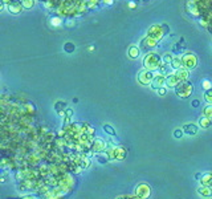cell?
<instances>
[{"label": "cell", "mask_w": 212, "mask_h": 199, "mask_svg": "<svg viewBox=\"0 0 212 199\" xmlns=\"http://www.w3.org/2000/svg\"><path fill=\"white\" fill-rule=\"evenodd\" d=\"M204 101L208 102V104H212V89L205 90V93H204Z\"/></svg>", "instance_id": "obj_26"}, {"label": "cell", "mask_w": 212, "mask_h": 199, "mask_svg": "<svg viewBox=\"0 0 212 199\" xmlns=\"http://www.w3.org/2000/svg\"><path fill=\"white\" fill-rule=\"evenodd\" d=\"M149 33H150V36H151L153 38H155V40H158V38L160 37V35H162V29H160V27L154 25L153 28L149 31Z\"/></svg>", "instance_id": "obj_18"}, {"label": "cell", "mask_w": 212, "mask_h": 199, "mask_svg": "<svg viewBox=\"0 0 212 199\" xmlns=\"http://www.w3.org/2000/svg\"><path fill=\"white\" fill-rule=\"evenodd\" d=\"M12 199H40V196L35 195V194H28V195H23L19 198H12Z\"/></svg>", "instance_id": "obj_27"}, {"label": "cell", "mask_w": 212, "mask_h": 199, "mask_svg": "<svg viewBox=\"0 0 212 199\" xmlns=\"http://www.w3.org/2000/svg\"><path fill=\"white\" fill-rule=\"evenodd\" d=\"M170 69H171V65H170V64H164V63H162L160 68H159L160 74H163V76H169V74H171V73H170Z\"/></svg>", "instance_id": "obj_22"}, {"label": "cell", "mask_w": 212, "mask_h": 199, "mask_svg": "<svg viewBox=\"0 0 212 199\" xmlns=\"http://www.w3.org/2000/svg\"><path fill=\"white\" fill-rule=\"evenodd\" d=\"M139 53H141V49H139L137 45L130 47V49L127 51V54H129V57H130V59H138Z\"/></svg>", "instance_id": "obj_20"}, {"label": "cell", "mask_w": 212, "mask_h": 199, "mask_svg": "<svg viewBox=\"0 0 212 199\" xmlns=\"http://www.w3.org/2000/svg\"><path fill=\"white\" fill-rule=\"evenodd\" d=\"M154 77H155V74L153 73V70L144 69V70H141V72H139V74H138V81L141 82L142 85H149V84L151 85Z\"/></svg>", "instance_id": "obj_6"}, {"label": "cell", "mask_w": 212, "mask_h": 199, "mask_svg": "<svg viewBox=\"0 0 212 199\" xmlns=\"http://www.w3.org/2000/svg\"><path fill=\"white\" fill-rule=\"evenodd\" d=\"M202 86H203L204 90H209V89H212V82L208 81V80H204L203 84H202Z\"/></svg>", "instance_id": "obj_29"}, {"label": "cell", "mask_w": 212, "mask_h": 199, "mask_svg": "<svg viewBox=\"0 0 212 199\" xmlns=\"http://www.w3.org/2000/svg\"><path fill=\"white\" fill-rule=\"evenodd\" d=\"M192 106H194V108H198V106H199V100H194V101H192Z\"/></svg>", "instance_id": "obj_35"}, {"label": "cell", "mask_w": 212, "mask_h": 199, "mask_svg": "<svg viewBox=\"0 0 212 199\" xmlns=\"http://www.w3.org/2000/svg\"><path fill=\"white\" fill-rule=\"evenodd\" d=\"M172 60H174V57H172L170 53H164L163 56H162V63H164V64H170L171 65Z\"/></svg>", "instance_id": "obj_24"}, {"label": "cell", "mask_w": 212, "mask_h": 199, "mask_svg": "<svg viewBox=\"0 0 212 199\" xmlns=\"http://www.w3.org/2000/svg\"><path fill=\"white\" fill-rule=\"evenodd\" d=\"M72 117H73V109H66V110H65V115H64V125H65V126L72 125V124H70Z\"/></svg>", "instance_id": "obj_21"}, {"label": "cell", "mask_w": 212, "mask_h": 199, "mask_svg": "<svg viewBox=\"0 0 212 199\" xmlns=\"http://www.w3.org/2000/svg\"><path fill=\"white\" fill-rule=\"evenodd\" d=\"M33 4H35V2H33V0H23V7L24 8H32L33 7Z\"/></svg>", "instance_id": "obj_30"}, {"label": "cell", "mask_w": 212, "mask_h": 199, "mask_svg": "<svg viewBox=\"0 0 212 199\" xmlns=\"http://www.w3.org/2000/svg\"><path fill=\"white\" fill-rule=\"evenodd\" d=\"M183 130H184V133L188 135H196L199 131V128H198V125H195V124H186L183 126Z\"/></svg>", "instance_id": "obj_12"}, {"label": "cell", "mask_w": 212, "mask_h": 199, "mask_svg": "<svg viewBox=\"0 0 212 199\" xmlns=\"http://www.w3.org/2000/svg\"><path fill=\"white\" fill-rule=\"evenodd\" d=\"M171 68H172V69H175V70L183 68V63H182V60H180L179 57H174V60H172V63H171Z\"/></svg>", "instance_id": "obj_23"}, {"label": "cell", "mask_w": 212, "mask_h": 199, "mask_svg": "<svg viewBox=\"0 0 212 199\" xmlns=\"http://www.w3.org/2000/svg\"><path fill=\"white\" fill-rule=\"evenodd\" d=\"M182 63H183V68H186V69H194L195 66H196L198 64V59L196 56H195L194 53L191 52H186L184 54H183V57H182Z\"/></svg>", "instance_id": "obj_5"}, {"label": "cell", "mask_w": 212, "mask_h": 199, "mask_svg": "<svg viewBox=\"0 0 212 199\" xmlns=\"http://www.w3.org/2000/svg\"><path fill=\"white\" fill-rule=\"evenodd\" d=\"M143 65L147 70H157L162 65V59L155 53H149L143 60Z\"/></svg>", "instance_id": "obj_1"}, {"label": "cell", "mask_w": 212, "mask_h": 199, "mask_svg": "<svg viewBox=\"0 0 212 199\" xmlns=\"http://www.w3.org/2000/svg\"><path fill=\"white\" fill-rule=\"evenodd\" d=\"M51 23H52V25H54V27H60L63 21H61V19H58V18H52Z\"/></svg>", "instance_id": "obj_32"}, {"label": "cell", "mask_w": 212, "mask_h": 199, "mask_svg": "<svg viewBox=\"0 0 212 199\" xmlns=\"http://www.w3.org/2000/svg\"><path fill=\"white\" fill-rule=\"evenodd\" d=\"M8 9L11 13H19L23 8H21V3L19 0H12V2L8 4Z\"/></svg>", "instance_id": "obj_13"}, {"label": "cell", "mask_w": 212, "mask_h": 199, "mask_svg": "<svg viewBox=\"0 0 212 199\" xmlns=\"http://www.w3.org/2000/svg\"><path fill=\"white\" fill-rule=\"evenodd\" d=\"M175 74H176L178 80H179L180 84H182V82H187L188 77H189V72H188V69H186V68H180V69H178V70L175 72Z\"/></svg>", "instance_id": "obj_11"}, {"label": "cell", "mask_w": 212, "mask_h": 199, "mask_svg": "<svg viewBox=\"0 0 212 199\" xmlns=\"http://www.w3.org/2000/svg\"><path fill=\"white\" fill-rule=\"evenodd\" d=\"M76 163L81 169H89V167H90V165H92V161H90V158H89V157L80 156V157L76 158Z\"/></svg>", "instance_id": "obj_9"}, {"label": "cell", "mask_w": 212, "mask_h": 199, "mask_svg": "<svg viewBox=\"0 0 212 199\" xmlns=\"http://www.w3.org/2000/svg\"><path fill=\"white\" fill-rule=\"evenodd\" d=\"M179 84H180V81L178 80L175 73H171L169 76H166V86L167 88H176Z\"/></svg>", "instance_id": "obj_10"}, {"label": "cell", "mask_w": 212, "mask_h": 199, "mask_svg": "<svg viewBox=\"0 0 212 199\" xmlns=\"http://www.w3.org/2000/svg\"><path fill=\"white\" fill-rule=\"evenodd\" d=\"M162 86H166V76L163 74H155L154 80L151 82V88L154 90H158L159 88Z\"/></svg>", "instance_id": "obj_8"}, {"label": "cell", "mask_w": 212, "mask_h": 199, "mask_svg": "<svg viewBox=\"0 0 212 199\" xmlns=\"http://www.w3.org/2000/svg\"><path fill=\"white\" fill-rule=\"evenodd\" d=\"M157 93H158V96H166V94H167V86L159 88V89L157 90Z\"/></svg>", "instance_id": "obj_33"}, {"label": "cell", "mask_w": 212, "mask_h": 199, "mask_svg": "<svg viewBox=\"0 0 212 199\" xmlns=\"http://www.w3.org/2000/svg\"><path fill=\"white\" fill-rule=\"evenodd\" d=\"M115 199H139V198L135 196V195H121V196L115 198Z\"/></svg>", "instance_id": "obj_34"}, {"label": "cell", "mask_w": 212, "mask_h": 199, "mask_svg": "<svg viewBox=\"0 0 212 199\" xmlns=\"http://www.w3.org/2000/svg\"><path fill=\"white\" fill-rule=\"evenodd\" d=\"M64 51L68 52V53L73 52V51H74V45H73V44H70V43H66L65 45H64Z\"/></svg>", "instance_id": "obj_28"}, {"label": "cell", "mask_w": 212, "mask_h": 199, "mask_svg": "<svg viewBox=\"0 0 212 199\" xmlns=\"http://www.w3.org/2000/svg\"><path fill=\"white\" fill-rule=\"evenodd\" d=\"M134 195L138 196L139 199H149L150 195H151V187H150L147 183H139L135 187Z\"/></svg>", "instance_id": "obj_4"}, {"label": "cell", "mask_w": 212, "mask_h": 199, "mask_svg": "<svg viewBox=\"0 0 212 199\" xmlns=\"http://www.w3.org/2000/svg\"><path fill=\"white\" fill-rule=\"evenodd\" d=\"M199 179H200V186H207V187L212 186V173H205Z\"/></svg>", "instance_id": "obj_14"}, {"label": "cell", "mask_w": 212, "mask_h": 199, "mask_svg": "<svg viewBox=\"0 0 212 199\" xmlns=\"http://www.w3.org/2000/svg\"><path fill=\"white\" fill-rule=\"evenodd\" d=\"M211 187H212V186H211Z\"/></svg>", "instance_id": "obj_36"}, {"label": "cell", "mask_w": 212, "mask_h": 199, "mask_svg": "<svg viewBox=\"0 0 212 199\" xmlns=\"http://www.w3.org/2000/svg\"><path fill=\"white\" fill-rule=\"evenodd\" d=\"M183 134H184V130H183V129H175V130H174V137L178 138V140H179V138H182Z\"/></svg>", "instance_id": "obj_31"}, {"label": "cell", "mask_w": 212, "mask_h": 199, "mask_svg": "<svg viewBox=\"0 0 212 199\" xmlns=\"http://www.w3.org/2000/svg\"><path fill=\"white\" fill-rule=\"evenodd\" d=\"M192 92H194V86H192V84H189V82H182V84H179L175 88L176 96L180 98L189 97L192 94Z\"/></svg>", "instance_id": "obj_3"}, {"label": "cell", "mask_w": 212, "mask_h": 199, "mask_svg": "<svg viewBox=\"0 0 212 199\" xmlns=\"http://www.w3.org/2000/svg\"><path fill=\"white\" fill-rule=\"evenodd\" d=\"M65 106H66V102L64 101H57L56 102V105H54V109H56V112H57L61 117H64L65 115V112H64V109H65Z\"/></svg>", "instance_id": "obj_19"}, {"label": "cell", "mask_w": 212, "mask_h": 199, "mask_svg": "<svg viewBox=\"0 0 212 199\" xmlns=\"http://www.w3.org/2000/svg\"><path fill=\"white\" fill-rule=\"evenodd\" d=\"M90 149H92V151L96 154L102 153V151H105V149H108V143L103 140H101V138H94L90 143Z\"/></svg>", "instance_id": "obj_7"}, {"label": "cell", "mask_w": 212, "mask_h": 199, "mask_svg": "<svg viewBox=\"0 0 212 199\" xmlns=\"http://www.w3.org/2000/svg\"><path fill=\"white\" fill-rule=\"evenodd\" d=\"M105 154L108 156L109 159H118V161H121V159L126 158L127 151H126V149H124V147L113 146V147H110V149H106Z\"/></svg>", "instance_id": "obj_2"}, {"label": "cell", "mask_w": 212, "mask_h": 199, "mask_svg": "<svg viewBox=\"0 0 212 199\" xmlns=\"http://www.w3.org/2000/svg\"><path fill=\"white\" fill-rule=\"evenodd\" d=\"M198 192L204 198H211L212 196V187H207V186H200L198 189Z\"/></svg>", "instance_id": "obj_15"}, {"label": "cell", "mask_w": 212, "mask_h": 199, "mask_svg": "<svg viewBox=\"0 0 212 199\" xmlns=\"http://www.w3.org/2000/svg\"><path fill=\"white\" fill-rule=\"evenodd\" d=\"M198 124H199V126H200L202 129H208L209 126H212V118L204 117V115H203V117L199 118V122H198Z\"/></svg>", "instance_id": "obj_16"}, {"label": "cell", "mask_w": 212, "mask_h": 199, "mask_svg": "<svg viewBox=\"0 0 212 199\" xmlns=\"http://www.w3.org/2000/svg\"><path fill=\"white\" fill-rule=\"evenodd\" d=\"M102 130L106 133V135H110V137H113V138L117 137V131H115V129L110 124H103L102 125Z\"/></svg>", "instance_id": "obj_17"}, {"label": "cell", "mask_w": 212, "mask_h": 199, "mask_svg": "<svg viewBox=\"0 0 212 199\" xmlns=\"http://www.w3.org/2000/svg\"><path fill=\"white\" fill-rule=\"evenodd\" d=\"M203 115H204V117L212 118V105H208V106H205L203 109Z\"/></svg>", "instance_id": "obj_25"}]
</instances>
